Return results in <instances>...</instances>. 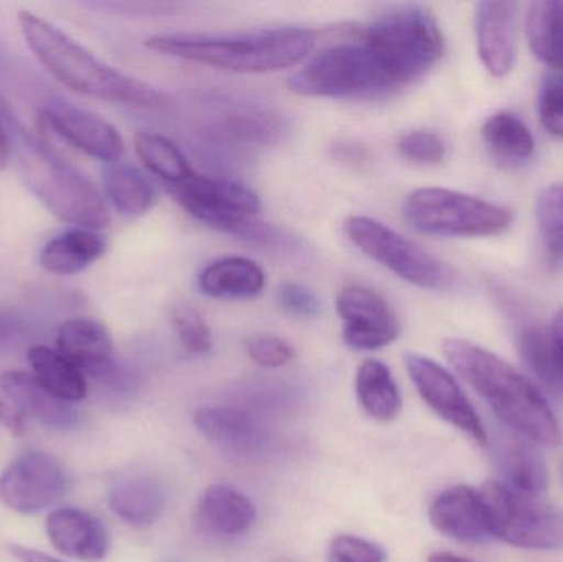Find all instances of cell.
<instances>
[{"mask_svg":"<svg viewBox=\"0 0 563 562\" xmlns=\"http://www.w3.org/2000/svg\"><path fill=\"white\" fill-rule=\"evenodd\" d=\"M167 562H180V561H167Z\"/></svg>","mask_w":563,"mask_h":562,"instance_id":"cell-46","label":"cell"},{"mask_svg":"<svg viewBox=\"0 0 563 562\" xmlns=\"http://www.w3.org/2000/svg\"><path fill=\"white\" fill-rule=\"evenodd\" d=\"M172 323L188 352L205 355L213 349V335L197 307L180 304L172 310Z\"/></svg>","mask_w":563,"mask_h":562,"instance_id":"cell-33","label":"cell"},{"mask_svg":"<svg viewBox=\"0 0 563 562\" xmlns=\"http://www.w3.org/2000/svg\"><path fill=\"white\" fill-rule=\"evenodd\" d=\"M0 389L23 419H33L55 429H71L79 422L75 406L53 396L36 382L32 373H3L0 375Z\"/></svg>","mask_w":563,"mask_h":562,"instance_id":"cell-19","label":"cell"},{"mask_svg":"<svg viewBox=\"0 0 563 562\" xmlns=\"http://www.w3.org/2000/svg\"><path fill=\"white\" fill-rule=\"evenodd\" d=\"M56 345L85 375L99 378L114 375V343L109 330L98 320L85 317L65 320L59 326Z\"/></svg>","mask_w":563,"mask_h":562,"instance_id":"cell-18","label":"cell"},{"mask_svg":"<svg viewBox=\"0 0 563 562\" xmlns=\"http://www.w3.org/2000/svg\"><path fill=\"white\" fill-rule=\"evenodd\" d=\"M430 521L437 531L460 543L483 544L495 540L482 492L466 485L442 492L430 507Z\"/></svg>","mask_w":563,"mask_h":562,"instance_id":"cell-15","label":"cell"},{"mask_svg":"<svg viewBox=\"0 0 563 562\" xmlns=\"http://www.w3.org/2000/svg\"><path fill=\"white\" fill-rule=\"evenodd\" d=\"M351 243L367 257L420 289L446 290L455 284V273L439 257L369 217L347 218Z\"/></svg>","mask_w":563,"mask_h":562,"instance_id":"cell-7","label":"cell"},{"mask_svg":"<svg viewBox=\"0 0 563 562\" xmlns=\"http://www.w3.org/2000/svg\"><path fill=\"white\" fill-rule=\"evenodd\" d=\"M562 478H563V467H562Z\"/></svg>","mask_w":563,"mask_h":562,"instance_id":"cell-47","label":"cell"},{"mask_svg":"<svg viewBox=\"0 0 563 562\" xmlns=\"http://www.w3.org/2000/svg\"><path fill=\"white\" fill-rule=\"evenodd\" d=\"M516 2H479L476 5L475 32L479 59L495 78H505L516 62Z\"/></svg>","mask_w":563,"mask_h":562,"instance_id":"cell-16","label":"cell"},{"mask_svg":"<svg viewBox=\"0 0 563 562\" xmlns=\"http://www.w3.org/2000/svg\"><path fill=\"white\" fill-rule=\"evenodd\" d=\"M195 425L211 444L236 458H261L273 445L269 429L253 412L233 406H205L195 415Z\"/></svg>","mask_w":563,"mask_h":562,"instance_id":"cell-14","label":"cell"},{"mask_svg":"<svg viewBox=\"0 0 563 562\" xmlns=\"http://www.w3.org/2000/svg\"><path fill=\"white\" fill-rule=\"evenodd\" d=\"M253 362L266 368H279L294 359L295 350L287 340L274 335H260L247 345Z\"/></svg>","mask_w":563,"mask_h":562,"instance_id":"cell-39","label":"cell"},{"mask_svg":"<svg viewBox=\"0 0 563 562\" xmlns=\"http://www.w3.org/2000/svg\"><path fill=\"white\" fill-rule=\"evenodd\" d=\"M486 151L505 168H519L536 154V139L531 129L518 114L499 111L489 115L482 128Z\"/></svg>","mask_w":563,"mask_h":562,"instance_id":"cell-23","label":"cell"},{"mask_svg":"<svg viewBox=\"0 0 563 562\" xmlns=\"http://www.w3.org/2000/svg\"><path fill=\"white\" fill-rule=\"evenodd\" d=\"M406 365L417 392L443 421L455 426L478 444H488V432L478 412L449 370L417 353L406 356Z\"/></svg>","mask_w":563,"mask_h":562,"instance_id":"cell-12","label":"cell"},{"mask_svg":"<svg viewBox=\"0 0 563 562\" xmlns=\"http://www.w3.org/2000/svg\"><path fill=\"white\" fill-rule=\"evenodd\" d=\"M104 250V240L96 231L73 228L45 244L40 266L56 276H75L96 263Z\"/></svg>","mask_w":563,"mask_h":562,"instance_id":"cell-25","label":"cell"},{"mask_svg":"<svg viewBox=\"0 0 563 562\" xmlns=\"http://www.w3.org/2000/svg\"><path fill=\"white\" fill-rule=\"evenodd\" d=\"M135 152L147 170L170 184L172 187L184 184L195 174L184 152L165 135L139 132L135 135Z\"/></svg>","mask_w":563,"mask_h":562,"instance_id":"cell-31","label":"cell"},{"mask_svg":"<svg viewBox=\"0 0 563 562\" xmlns=\"http://www.w3.org/2000/svg\"><path fill=\"white\" fill-rule=\"evenodd\" d=\"M404 217L420 233L443 238H486L505 233L511 208L449 188H417L404 201Z\"/></svg>","mask_w":563,"mask_h":562,"instance_id":"cell-6","label":"cell"},{"mask_svg":"<svg viewBox=\"0 0 563 562\" xmlns=\"http://www.w3.org/2000/svg\"><path fill=\"white\" fill-rule=\"evenodd\" d=\"M549 330H551V335L552 339H554L555 349H558L563 366V307H561V309L558 310V313H555L554 320H552Z\"/></svg>","mask_w":563,"mask_h":562,"instance_id":"cell-43","label":"cell"},{"mask_svg":"<svg viewBox=\"0 0 563 562\" xmlns=\"http://www.w3.org/2000/svg\"><path fill=\"white\" fill-rule=\"evenodd\" d=\"M62 465L52 455L29 451L16 458L0 477V502L9 510L35 515L62 500L66 492Z\"/></svg>","mask_w":563,"mask_h":562,"instance_id":"cell-10","label":"cell"},{"mask_svg":"<svg viewBox=\"0 0 563 562\" xmlns=\"http://www.w3.org/2000/svg\"><path fill=\"white\" fill-rule=\"evenodd\" d=\"M220 134L234 141L267 142L279 134V122L271 115L240 114L224 119L220 125Z\"/></svg>","mask_w":563,"mask_h":562,"instance_id":"cell-35","label":"cell"},{"mask_svg":"<svg viewBox=\"0 0 563 562\" xmlns=\"http://www.w3.org/2000/svg\"><path fill=\"white\" fill-rule=\"evenodd\" d=\"M343 339L354 350L384 349L399 337L400 323L386 297L371 287L351 284L336 297Z\"/></svg>","mask_w":563,"mask_h":562,"instance_id":"cell-11","label":"cell"},{"mask_svg":"<svg viewBox=\"0 0 563 562\" xmlns=\"http://www.w3.org/2000/svg\"><path fill=\"white\" fill-rule=\"evenodd\" d=\"M397 151L406 161L419 165L442 164L446 157V142L433 131H410L397 142Z\"/></svg>","mask_w":563,"mask_h":562,"instance_id":"cell-34","label":"cell"},{"mask_svg":"<svg viewBox=\"0 0 563 562\" xmlns=\"http://www.w3.org/2000/svg\"><path fill=\"white\" fill-rule=\"evenodd\" d=\"M197 520L201 530L214 537H240L256 521V507L236 488L213 485L201 495Z\"/></svg>","mask_w":563,"mask_h":562,"instance_id":"cell-21","label":"cell"},{"mask_svg":"<svg viewBox=\"0 0 563 562\" xmlns=\"http://www.w3.org/2000/svg\"><path fill=\"white\" fill-rule=\"evenodd\" d=\"M164 487L154 478L128 477L115 482L109 492L111 510L125 524L135 528H145L161 520L164 515Z\"/></svg>","mask_w":563,"mask_h":562,"instance_id":"cell-24","label":"cell"},{"mask_svg":"<svg viewBox=\"0 0 563 562\" xmlns=\"http://www.w3.org/2000/svg\"><path fill=\"white\" fill-rule=\"evenodd\" d=\"M445 38L433 13L400 5L364 25L361 35L308 59L291 91L310 98H380L419 81L442 58Z\"/></svg>","mask_w":563,"mask_h":562,"instance_id":"cell-1","label":"cell"},{"mask_svg":"<svg viewBox=\"0 0 563 562\" xmlns=\"http://www.w3.org/2000/svg\"><path fill=\"white\" fill-rule=\"evenodd\" d=\"M46 533L56 551L75 560H104L109 535L99 518L79 508H59L46 518Z\"/></svg>","mask_w":563,"mask_h":562,"instance_id":"cell-20","label":"cell"},{"mask_svg":"<svg viewBox=\"0 0 563 562\" xmlns=\"http://www.w3.org/2000/svg\"><path fill=\"white\" fill-rule=\"evenodd\" d=\"M539 230L549 251L563 263V185H549L536 203Z\"/></svg>","mask_w":563,"mask_h":562,"instance_id":"cell-32","label":"cell"},{"mask_svg":"<svg viewBox=\"0 0 563 562\" xmlns=\"http://www.w3.org/2000/svg\"><path fill=\"white\" fill-rule=\"evenodd\" d=\"M443 355L506 428L542 445L562 441L561 426L548 399L506 360L463 339H446Z\"/></svg>","mask_w":563,"mask_h":562,"instance_id":"cell-3","label":"cell"},{"mask_svg":"<svg viewBox=\"0 0 563 562\" xmlns=\"http://www.w3.org/2000/svg\"><path fill=\"white\" fill-rule=\"evenodd\" d=\"M25 340V330L19 320L10 316H0V355L15 352Z\"/></svg>","mask_w":563,"mask_h":562,"instance_id":"cell-40","label":"cell"},{"mask_svg":"<svg viewBox=\"0 0 563 562\" xmlns=\"http://www.w3.org/2000/svg\"><path fill=\"white\" fill-rule=\"evenodd\" d=\"M330 562H386L387 553L379 544L371 543L363 538L340 535L328 548Z\"/></svg>","mask_w":563,"mask_h":562,"instance_id":"cell-37","label":"cell"},{"mask_svg":"<svg viewBox=\"0 0 563 562\" xmlns=\"http://www.w3.org/2000/svg\"><path fill=\"white\" fill-rule=\"evenodd\" d=\"M172 191L178 203L201 223L224 233L261 236L254 223L261 211V198L247 185L194 174Z\"/></svg>","mask_w":563,"mask_h":562,"instance_id":"cell-9","label":"cell"},{"mask_svg":"<svg viewBox=\"0 0 563 562\" xmlns=\"http://www.w3.org/2000/svg\"><path fill=\"white\" fill-rule=\"evenodd\" d=\"M10 161V141L7 137L5 129L0 124V172L7 167Z\"/></svg>","mask_w":563,"mask_h":562,"instance_id":"cell-44","label":"cell"},{"mask_svg":"<svg viewBox=\"0 0 563 562\" xmlns=\"http://www.w3.org/2000/svg\"><path fill=\"white\" fill-rule=\"evenodd\" d=\"M526 33L536 58L563 75V0L532 2Z\"/></svg>","mask_w":563,"mask_h":562,"instance_id":"cell-27","label":"cell"},{"mask_svg":"<svg viewBox=\"0 0 563 562\" xmlns=\"http://www.w3.org/2000/svg\"><path fill=\"white\" fill-rule=\"evenodd\" d=\"M539 119L549 134L563 139V75L545 78L539 92Z\"/></svg>","mask_w":563,"mask_h":562,"instance_id":"cell-36","label":"cell"},{"mask_svg":"<svg viewBox=\"0 0 563 562\" xmlns=\"http://www.w3.org/2000/svg\"><path fill=\"white\" fill-rule=\"evenodd\" d=\"M479 492L495 538L521 550H563V511L503 482H488Z\"/></svg>","mask_w":563,"mask_h":562,"instance_id":"cell-8","label":"cell"},{"mask_svg":"<svg viewBox=\"0 0 563 562\" xmlns=\"http://www.w3.org/2000/svg\"><path fill=\"white\" fill-rule=\"evenodd\" d=\"M102 181L112 207L125 217H142L157 203L154 185L132 165H109L104 168Z\"/></svg>","mask_w":563,"mask_h":562,"instance_id":"cell-29","label":"cell"},{"mask_svg":"<svg viewBox=\"0 0 563 562\" xmlns=\"http://www.w3.org/2000/svg\"><path fill=\"white\" fill-rule=\"evenodd\" d=\"M511 429L503 428L493 436V458L503 475V484L526 495L541 497L548 491L549 475L538 449Z\"/></svg>","mask_w":563,"mask_h":562,"instance_id":"cell-17","label":"cell"},{"mask_svg":"<svg viewBox=\"0 0 563 562\" xmlns=\"http://www.w3.org/2000/svg\"><path fill=\"white\" fill-rule=\"evenodd\" d=\"M9 553L19 562H63L42 553V551L32 550V548L20 547V544H9Z\"/></svg>","mask_w":563,"mask_h":562,"instance_id":"cell-42","label":"cell"},{"mask_svg":"<svg viewBox=\"0 0 563 562\" xmlns=\"http://www.w3.org/2000/svg\"><path fill=\"white\" fill-rule=\"evenodd\" d=\"M26 360L32 366V375L35 376L36 382L56 398L75 405L88 395L85 373L63 356L58 350H52L45 345L30 346Z\"/></svg>","mask_w":563,"mask_h":562,"instance_id":"cell-26","label":"cell"},{"mask_svg":"<svg viewBox=\"0 0 563 562\" xmlns=\"http://www.w3.org/2000/svg\"><path fill=\"white\" fill-rule=\"evenodd\" d=\"M20 29L40 63L71 91L139 108H165L167 95L139 81L79 45L71 36L35 13L20 12Z\"/></svg>","mask_w":563,"mask_h":562,"instance_id":"cell-4","label":"cell"},{"mask_svg":"<svg viewBox=\"0 0 563 562\" xmlns=\"http://www.w3.org/2000/svg\"><path fill=\"white\" fill-rule=\"evenodd\" d=\"M317 35L300 26L224 33H161L145 42L147 48L211 68L234 73H273L305 62Z\"/></svg>","mask_w":563,"mask_h":562,"instance_id":"cell-2","label":"cell"},{"mask_svg":"<svg viewBox=\"0 0 563 562\" xmlns=\"http://www.w3.org/2000/svg\"><path fill=\"white\" fill-rule=\"evenodd\" d=\"M284 562H291V561H284Z\"/></svg>","mask_w":563,"mask_h":562,"instance_id":"cell-48","label":"cell"},{"mask_svg":"<svg viewBox=\"0 0 563 562\" xmlns=\"http://www.w3.org/2000/svg\"><path fill=\"white\" fill-rule=\"evenodd\" d=\"M43 122L53 134L96 161L119 164L125 152L124 139L114 125L78 106L53 101L43 109Z\"/></svg>","mask_w":563,"mask_h":562,"instance_id":"cell-13","label":"cell"},{"mask_svg":"<svg viewBox=\"0 0 563 562\" xmlns=\"http://www.w3.org/2000/svg\"><path fill=\"white\" fill-rule=\"evenodd\" d=\"M23 155L29 187L59 220L82 230H104L111 214L92 181L66 158L45 147H33Z\"/></svg>","mask_w":563,"mask_h":562,"instance_id":"cell-5","label":"cell"},{"mask_svg":"<svg viewBox=\"0 0 563 562\" xmlns=\"http://www.w3.org/2000/svg\"><path fill=\"white\" fill-rule=\"evenodd\" d=\"M518 349L529 372L549 389L563 395V366L551 330L544 327H522L518 333Z\"/></svg>","mask_w":563,"mask_h":562,"instance_id":"cell-30","label":"cell"},{"mask_svg":"<svg viewBox=\"0 0 563 562\" xmlns=\"http://www.w3.org/2000/svg\"><path fill=\"white\" fill-rule=\"evenodd\" d=\"M277 300L285 312L300 319H314L321 312V300L317 294L301 284L287 283L280 286Z\"/></svg>","mask_w":563,"mask_h":562,"instance_id":"cell-38","label":"cell"},{"mask_svg":"<svg viewBox=\"0 0 563 562\" xmlns=\"http://www.w3.org/2000/svg\"><path fill=\"white\" fill-rule=\"evenodd\" d=\"M429 562H475L466 560V558L456 557L452 553H433L430 554Z\"/></svg>","mask_w":563,"mask_h":562,"instance_id":"cell-45","label":"cell"},{"mask_svg":"<svg viewBox=\"0 0 563 562\" xmlns=\"http://www.w3.org/2000/svg\"><path fill=\"white\" fill-rule=\"evenodd\" d=\"M0 425L5 426L13 436H22L25 432V419L2 399H0Z\"/></svg>","mask_w":563,"mask_h":562,"instance_id":"cell-41","label":"cell"},{"mask_svg":"<svg viewBox=\"0 0 563 562\" xmlns=\"http://www.w3.org/2000/svg\"><path fill=\"white\" fill-rule=\"evenodd\" d=\"M198 287L213 299H251L266 287V273L247 257H223L201 271Z\"/></svg>","mask_w":563,"mask_h":562,"instance_id":"cell-22","label":"cell"},{"mask_svg":"<svg viewBox=\"0 0 563 562\" xmlns=\"http://www.w3.org/2000/svg\"><path fill=\"white\" fill-rule=\"evenodd\" d=\"M356 395L364 411L377 421H393L402 408L393 373L379 360H366L357 370Z\"/></svg>","mask_w":563,"mask_h":562,"instance_id":"cell-28","label":"cell"}]
</instances>
